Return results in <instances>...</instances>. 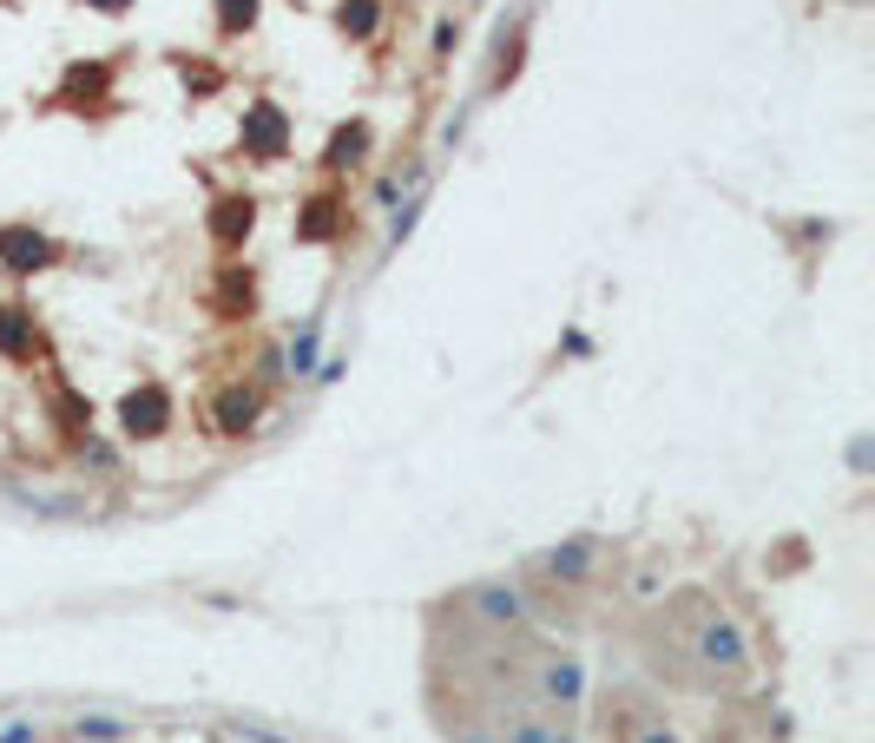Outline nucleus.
I'll list each match as a JSON object with an SVG mask.
<instances>
[{
	"label": "nucleus",
	"instance_id": "obj_4",
	"mask_svg": "<svg viewBox=\"0 0 875 743\" xmlns=\"http://www.w3.org/2000/svg\"><path fill=\"white\" fill-rule=\"evenodd\" d=\"M237 145H244V158H257V165H283V158H290V112H283V105H270V99L244 105Z\"/></svg>",
	"mask_w": 875,
	"mask_h": 743
},
{
	"label": "nucleus",
	"instance_id": "obj_26",
	"mask_svg": "<svg viewBox=\"0 0 875 743\" xmlns=\"http://www.w3.org/2000/svg\"><path fill=\"white\" fill-rule=\"evenodd\" d=\"M0 743H40V724L33 718H7L0 724Z\"/></svg>",
	"mask_w": 875,
	"mask_h": 743
},
{
	"label": "nucleus",
	"instance_id": "obj_23",
	"mask_svg": "<svg viewBox=\"0 0 875 743\" xmlns=\"http://www.w3.org/2000/svg\"><path fill=\"white\" fill-rule=\"evenodd\" d=\"M178 79H184L191 92H217V86H224V72H217V66H191V59H178Z\"/></svg>",
	"mask_w": 875,
	"mask_h": 743
},
{
	"label": "nucleus",
	"instance_id": "obj_15",
	"mask_svg": "<svg viewBox=\"0 0 875 743\" xmlns=\"http://www.w3.org/2000/svg\"><path fill=\"white\" fill-rule=\"evenodd\" d=\"M336 230H343V198H329V191L310 198L303 217H296V244H329Z\"/></svg>",
	"mask_w": 875,
	"mask_h": 743
},
{
	"label": "nucleus",
	"instance_id": "obj_29",
	"mask_svg": "<svg viewBox=\"0 0 875 743\" xmlns=\"http://www.w3.org/2000/svg\"><path fill=\"white\" fill-rule=\"evenodd\" d=\"M79 7H92V13H105V20H119V13H125L132 0H79Z\"/></svg>",
	"mask_w": 875,
	"mask_h": 743
},
{
	"label": "nucleus",
	"instance_id": "obj_17",
	"mask_svg": "<svg viewBox=\"0 0 875 743\" xmlns=\"http://www.w3.org/2000/svg\"><path fill=\"white\" fill-rule=\"evenodd\" d=\"M520 66H527V20H514V33H501V59H494V72H487V92L514 86Z\"/></svg>",
	"mask_w": 875,
	"mask_h": 743
},
{
	"label": "nucleus",
	"instance_id": "obj_9",
	"mask_svg": "<svg viewBox=\"0 0 875 743\" xmlns=\"http://www.w3.org/2000/svg\"><path fill=\"white\" fill-rule=\"evenodd\" d=\"M204 230H211V244H217L224 257H231V250H244V237L257 230V198H250V191H224V198L211 204Z\"/></svg>",
	"mask_w": 875,
	"mask_h": 743
},
{
	"label": "nucleus",
	"instance_id": "obj_1",
	"mask_svg": "<svg viewBox=\"0 0 875 743\" xmlns=\"http://www.w3.org/2000/svg\"><path fill=\"white\" fill-rule=\"evenodd\" d=\"M685 612H692V632H685V652H692V691H718V685H744L751 678V639L731 612H718L705 593H685Z\"/></svg>",
	"mask_w": 875,
	"mask_h": 743
},
{
	"label": "nucleus",
	"instance_id": "obj_22",
	"mask_svg": "<svg viewBox=\"0 0 875 743\" xmlns=\"http://www.w3.org/2000/svg\"><path fill=\"white\" fill-rule=\"evenodd\" d=\"M422 211H428V204H422V191H408V198H402V211L389 217V250H395V244H402V237L422 224Z\"/></svg>",
	"mask_w": 875,
	"mask_h": 743
},
{
	"label": "nucleus",
	"instance_id": "obj_21",
	"mask_svg": "<svg viewBox=\"0 0 875 743\" xmlns=\"http://www.w3.org/2000/svg\"><path fill=\"white\" fill-rule=\"evenodd\" d=\"M211 13H217V33H224V40H244V33L257 26V13H263V0H217Z\"/></svg>",
	"mask_w": 875,
	"mask_h": 743
},
{
	"label": "nucleus",
	"instance_id": "obj_16",
	"mask_svg": "<svg viewBox=\"0 0 875 743\" xmlns=\"http://www.w3.org/2000/svg\"><path fill=\"white\" fill-rule=\"evenodd\" d=\"M316 362H323V316H303V329L283 349V375H316Z\"/></svg>",
	"mask_w": 875,
	"mask_h": 743
},
{
	"label": "nucleus",
	"instance_id": "obj_2",
	"mask_svg": "<svg viewBox=\"0 0 875 743\" xmlns=\"http://www.w3.org/2000/svg\"><path fill=\"white\" fill-rule=\"evenodd\" d=\"M474 619H481V632H534V606H527V593L514 586V579H481V586H468V599H461Z\"/></svg>",
	"mask_w": 875,
	"mask_h": 743
},
{
	"label": "nucleus",
	"instance_id": "obj_13",
	"mask_svg": "<svg viewBox=\"0 0 875 743\" xmlns=\"http://www.w3.org/2000/svg\"><path fill=\"white\" fill-rule=\"evenodd\" d=\"M369 138H375V132H369V119L336 125V132H329V145H323V165H329V171H356V165L369 158Z\"/></svg>",
	"mask_w": 875,
	"mask_h": 743
},
{
	"label": "nucleus",
	"instance_id": "obj_25",
	"mask_svg": "<svg viewBox=\"0 0 875 743\" xmlns=\"http://www.w3.org/2000/svg\"><path fill=\"white\" fill-rule=\"evenodd\" d=\"M626 743H685V738H678L672 724H659V718H646V724H639V731H632V738H626Z\"/></svg>",
	"mask_w": 875,
	"mask_h": 743
},
{
	"label": "nucleus",
	"instance_id": "obj_24",
	"mask_svg": "<svg viewBox=\"0 0 875 743\" xmlns=\"http://www.w3.org/2000/svg\"><path fill=\"white\" fill-rule=\"evenodd\" d=\"M59 428L86 435V428H92V402H79V395H59Z\"/></svg>",
	"mask_w": 875,
	"mask_h": 743
},
{
	"label": "nucleus",
	"instance_id": "obj_20",
	"mask_svg": "<svg viewBox=\"0 0 875 743\" xmlns=\"http://www.w3.org/2000/svg\"><path fill=\"white\" fill-rule=\"evenodd\" d=\"M336 26H343L349 40H375V33H382V0H343V7H336Z\"/></svg>",
	"mask_w": 875,
	"mask_h": 743
},
{
	"label": "nucleus",
	"instance_id": "obj_19",
	"mask_svg": "<svg viewBox=\"0 0 875 743\" xmlns=\"http://www.w3.org/2000/svg\"><path fill=\"white\" fill-rule=\"evenodd\" d=\"M72 738L79 743H119V738H132V724H125L119 711H79V718H72Z\"/></svg>",
	"mask_w": 875,
	"mask_h": 743
},
{
	"label": "nucleus",
	"instance_id": "obj_11",
	"mask_svg": "<svg viewBox=\"0 0 875 743\" xmlns=\"http://www.w3.org/2000/svg\"><path fill=\"white\" fill-rule=\"evenodd\" d=\"M257 415H263V389H257V382H231V389H217V402H211V428H217V435H250Z\"/></svg>",
	"mask_w": 875,
	"mask_h": 743
},
{
	"label": "nucleus",
	"instance_id": "obj_8",
	"mask_svg": "<svg viewBox=\"0 0 875 743\" xmlns=\"http://www.w3.org/2000/svg\"><path fill=\"white\" fill-rule=\"evenodd\" d=\"M0 263L13 277H40V270L59 263V244L46 230H33V224H0Z\"/></svg>",
	"mask_w": 875,
	"mask_h": 743
},
{
	"label": "nucleus",
	"instance_id": "obj_3",
	"mask_svg": "<svg viewBox=\"0 0 875 743\" xmlns=\"http://www.w3.org/2000/svg\"><path fill=\"white\" fill-rule=\"evenodd\" d=\"M527 573H540L547 586H593V579H599V540H593V533H573V540L534 553Z\"/></svg>",
	"mask_w": 875,
	"mask_h": 743
},
{
	"label": "nucleus",
	"instance_id": "obj_28",
	"mask_svg": "<svg viewBox=\"0 0 875 743\" xmlns=\"http://www.w3.org/2000/svg\"><path fill=\"white\" fill-rule=\"evenodd\" d=\"M455 53V20H435V59H448Z\"/></svg>",
	"mask_w": 875,
	"mask_h": 743
},
{
	"label": "nucleus",
	"instance_id": "obj_18",
	"mask_svg": "<svg viewBox=\"0 0 875 743\" xmlns=\"http://www.w3.org/2000/svg\"><path fill=\"white\" fill-rule=\"evenodd\" d=\"M250 303H257L250 270H244V263H224V277H217V309H224V316H250Z\"/></svg>",
	"mask_w": 875,
	"mask_h": 743
},
{
	"label": "nucleus",
	"instance_id": "obj_27",
	"mask_svg": "<svg viewBox=\"0 0 875 743\" xmlns=\"http://www.w3.org/2000/svg\"><path fill=\"white\" fill-rule=\"evenodd\" d=\"M231 731H237V738H244V743H290V738H277V731H263V724H244V718H237Z\"/></svg>",
	"mask_w": 875,
	"mask_h": 743
},
{
	"label": "nucleus",
	"instance_id": "obj_7",
	"mask_svg": "<svg viewBox=\"0 0 875 743\" xmlns=\"http://www.w3.org/2000/svg\"><path fill=\"white\" fill-rule=\"evenodd\" d=\"M534 698H540L547 711H573V705L586 698V672H580V658L547 652V658L534 665Z\"/></svg>",
	"mask_w": 875,
	"mask_h": 743
},
{
	"label": "nucleus",
	"instance_id": "obj_6",
	"mask_svg": "<svg viewBox=\"0 0 875 743\" xmlns=\"http://www.w3.org/2000/svg\"><path fill=\"white\" fill-rule=\"evenodd\" d=\"M494 743H580L553 711H534L520 698H501V724H494Z\"/></svg>",
	"mask_w": 875,
	"mask_h": 743
},
{
	"label": "nucleus",
	"instance_id": "obj_5",
	"mask_svg": "<svg viewBox=\"0 0 875 743\" xmlns=\"http://www.w3.org/2000/svg\"><path fill=\"white\" fill-rule=\"evenodd\" d=\"M171 415H178L171 389H165V382H138V389L119 402V435H125V441H158V435L171 428Z\"/></svg>",
	"mask_w": 875,
	"mask_h": 743
},
{
	"label": "nucleus",
	"instance_id": "obj_14",
	"mask_svg": "<svg viewBox=\"0 0 875 743\" xmlns=\"http://www.w3.org/2000/svg\"><path fill=\"white\" fill-rule=\"evenodd\" d=\"M33 349H40V329H33V309L7 303V309H0V356H7V362H33Z\"/></svg>",
	"mask_w": 875,
	"mask_h": 743
},
{
	"label": "nucleus",
	"instance_id": "obj_12",
	"mask_svg": "<svg viewBox=\"0 0 875 743\" xmlns=\"http://www.w3.org/2000/svg\"><path fill=\"white\" fill-rule=\"evenodd\" d=\"M105 92H112V66H105V59H72V66L59 72V105H72V112L105 105Z\"/></svg>",
	"mask_w": 875,
	"mask_h": 743
},
{
	"label": "nucleus",
	"instance_id": "obj_10",
	"mask_svg": "<svg viewBox=\"0 0 875 743\" xmlns=\"http://www.w3.org/2000/svg\"><path fill=\"white\" fill-rule=\"evenodd\" d=\"M7 507H20L33 520H92V500L66 494V487H7Z\"/></svg>",
	"mask_w": 875,
	"mask_h": 743
}]
</instances>
